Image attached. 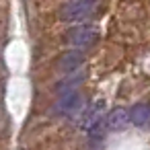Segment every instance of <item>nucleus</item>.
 <instances>
[{
	"label": "nucleus",
	"mask_w": 150,
	"mask_h": 150,
	"mask_svg": "<svg viewBox=\"0 0 150 150\" xmlns=\"http://www.w3.org/2000/svg\"><path fill=\"white\" fill-rule=\"evenodd\" d=\"M86 2H95V0H86Z\"/></svg>",
	"instance_id": "obj_8"
},
{
	"label": "nucleus",
	"mask_w": 150,
	"mask_h": 150,
	"mask_svg": "<svg viewBox=\"0 0 150 150\" xmlns=\"http://www.w3.org/2000/svg\"><path fill=\"white\" fill-rule=\"evenodd\" d=\"M103 111H105V101H95V103H91L88 107H86V111L82 113V121H80V125L88 132V129H93L97 123H101V119H103Z\"/></svg>",
	"instance_id": "obj_5"
},
{
	"label": "nucleus",
	"mask_w": 150,
	"mask_h": 150,
	"mask_svg": "<svg viewBox=\"0 0 150 150\" xmlns=\"http://www.w3.org/2000/svg\"><path fill=\"white\" fill-rule=\"evenodd\" d=\"M68 41L78 47V50H86V47H93L97 41H99V29L93 27V25H80V27H74L70 33H68Z\"/></svg>",
	"instance_id": "obj_1"
},
{
	"label": "nucleus",
	"mask_w": 150,
	"mask_h": 150,
	"mask_svg": "<svg viewBox=\"0 0 150 150\" xmlns=\"http://www.w3.org/2000/svg\"><path fill=\"white\" fill-rule=\"evenodd\" d=\"M127 111H129V123H134L138 127H148L150 125V105L148 103H138Z\"/></svg>",
	"instance_id": "obj_7"
},
{
	"label": "nucleus",
	"mask_w": 150,
	"mask_h": 150,
	"mask_svg": "<svg viewBox=\"0 0 150 150\" xmlns=\"http://www.w3.org/2000/svg\"><path fill=\"white\" fill-rule=\"evenodd\" d=\"M127 123H129V111L125 107H115L113 111H109L105 119L107 129H123Z\"/></svg>",
	"instance_id": "obj_6"
},
{
	"label": "nucleus",
	"mask_w": 150,
	"mask_h": 150,
	"mask_svg": "<svg viewBox=\"0 0 150 150\" xmlns=\"http://www.w3.org/2000/svg\"><path fill=\"white\" fill-rule=\"evenodd\" d=\"M84 62V56L78 52V50H70V52H64L60 58H58V70L64 72V74H70L74 70H78Z\"/></svg>",
	"instance_id": "obj_4"
},
{
	"label": "nucleus",
	"mask_w": 150,
	"mask_h": 150,
	"mask_svg": "<svg viewBox=\"0 0 150 150\" xmlns=\"http://www.w3.org/2000/svg\"><path fill=\"white\" fill-rule=\"evenodd\" d=\"M95 11L93 2H86V0H72V2L64 4L60 11V19L62 21H84L86 17H91Z\"/></svg>",
	"instance_id": "obj_2"
},
{
	"label": "nucleus",
	"mask_w": 150,
	"mask_h": 150,
	"mask_svg": "<svg viewBox=\"0 0 150 150\" xmlns=\"http://www.w3.org/2000/svg\"><path fill=\"white\" fill-rule=\"evenodd\" d=\"M82 105H84V99H82L80 91L74 88V91H64V93H62V97H60L56 109H58V113H62V115H76V113L82 109Z\"/></svg>",
	"instance_id": "obj_3"
}]
</instances>
